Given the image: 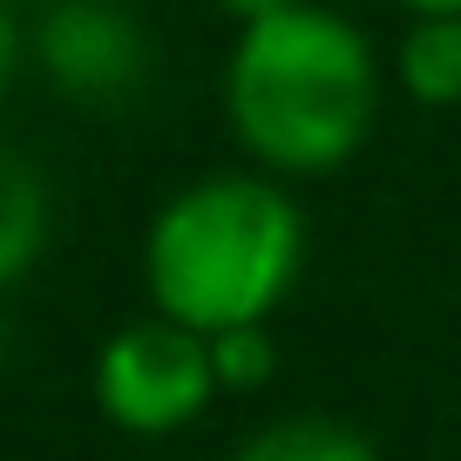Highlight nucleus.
<instances>
[{"mask_svg":"<svg viewBox=\"0 0 461 461\" xmlns=\"http://www.w3.org/2000/svg\"><path fill=\"white\" fill-rule=\"evenodd\" d=\"M387 95L374 41L360 21L319 0H292L245 21L224 61L230 136L265 176H332L366 149Z\"/></svg>","mask_w":461,"mask_h":461,"instance_id":"nucleus-1","label":"nucleus"},{"mask_svg":"<svg viewBox=\"0 0 461 461\" xmlns=\"http://www.w3.org/2000/svg\"><path fill=\"white\" fill-rule=\"evenodd\" d=\"M211 366H217V387L224 393H251L278 374V346H272V326H230V332H211Z\"/></svg>","mask_w":461,"mask_h":461,"instance_id":"nucleus-8","label":"nucleus"},{"mask_svg":"<svg viewBox=\"0 0 461 461\" xmlns=\"http://www.w3.org/2000/svg\"><path fill=\"white\" fill-rule=\"evenodd\" d=\"M14 61H21V28H14V14H7V0H0V95L14 82Z\"/></svg>","mask_w":461,"mask_h":461,"instance_id":"nucleus-9","label":"nucleus"},{"mask_svg":"<svg viewBox=\"0 0 461 461\" xmlns=\"http://www.w3.org/2000/svg\"><path fill=\"white\" fill-rule=\"evenodd\" d=\"M393 82L420 109H461V14L407 21L393 48Z\"/></svg>","mask_w":461,"mask_h":461,"instance_id":"nucleus-5","label":"nucleus"},{"mask_svg":"<svg viewBox=\"0 0 461 461\" xmlns=\"http://www.w3.org/2000/svg\"><path fill=\"white\" fill-rule=\"evenodd\" d=\"M217 393L224 387H217V366H211V339L163 319V312L109 332L95 353V407L122 434H149V441L176 434Z\"/></svg>","mask_w":461,"mask_h":461,"instance_id":"nucleus-3","label":"nucleus"},{"mask_svg":"<svg viewBox=\"0 0 461 461\" xmlns=\"http://www.w3.org/2000/svg\"><path fill=\"white\" fill-rule=\"evenodd\" d=\"M393 7H407L414 21H428V14H461V0H393Z\"/></svg>","mask_w":461,"mask_h":461,"instance_id":"nucleus-11","label":"nucleus"},{"mask_svg":"<svg viewBox=\"0 0 461 461\" xmlns=\"http://www.w3.org/2000/svg\"><path fill=\"white\" fill-rule=\"evenodd\" d=\"M305 272V211L265 170H211L184 184L143 230V285L190 332L272 326Z\"/></svg>","mask_w":461,"mask_h":461,"instance_id":"nucleus-2","label":"nucleus"},{"mask_svg":"<svg viewBox=\"0 0 461 461\" xmlns=\"http://www.w3.org/2000/svg\"><path fill=\"white\" fill-rule=\"evenodd\" d=\"M230 461H380V447L366 441L353 420L285 414V420H265L258 434H245Z\"/></svg>","mask_w":461,"mask_h":461,"instance_id":"nucleus-7","label":"nucleus"},{"mask_svg":"<svg viewBox=\"0 0 461 461\" xmlns=\"http://www.w3.org/2000/svg\"><path fill=\"white\" fill-rule=\"evenodd\" d=\"M211 7L245 28V21H265V14H278V7H292V0H211Z\"/></svg>","mask_w":461,"mask_h":461,"instance_id":"nucleus-10","label":"nucleus"},{"mask_svg":"<svg viewBox=\"0 0 461 461\" xmlns=\"http://www.w3.org/2000/svg\"><path fill=\"white\" fill-rule=\"evenodd\" d=\"M48 245V184L21 149L0 143V292L14 285Z\"/></svg>","mask_w":461,"mask_h":461,"instance_id":"nucleus-6","label":"nucleus"},{"mask_svg":"<svg viewBox=\"0 0 461 461\" xmlns=\"http://www.w3.org/2000/svg\"><path fill=\"white\" fill-rule=\"evenodd\" d=\"M34 55H41L48 82L82 102L130 95L149 68L143 21L122 0H55L41 14V28H34Z\"/></svg>","mask_w":461,"mask_h":461,"instance_id":"nucleus-4","label":"nucleus"}]
</instances>
